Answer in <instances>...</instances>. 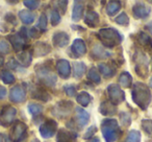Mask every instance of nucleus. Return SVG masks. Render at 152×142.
<instances>
[{
	"label": "nucleus",
	"instance_id": "3",
	"mask_svg": "<svg viewBox=\"0 0 152 142\" xmlns=\"http://www.w3.org/2000/svg\"><path fill=\"white\" fill-rule=\"evenodd\" d=\"M101 131L106 142H114L119 137V124L115 119H105L102 121Z\"/></svg>",
	"mask_w": 152,
	"mask_h": 142
},
{
	"label": "nucleus",
	"instance_id": "34",
	"mask_svg": "<svg viewBox=\"0 0 152 142\" xmlns=\"http://www.w3.org/2000/svg\"><path fill=\"white\" fill-rule=\"evenodd\" d=\"M141 141V134L137 131H130L127 136L126 142H140Z\"/></svg>",
	"mask_w": 152,
	"mask_h": 142
},
{
	"label": "nucleus",
	"instance_id": "18",
	"mask_svg": "<svg viewBox=\"0 0 152 142\" xmlns=\"http://www.w3.org/2000/svg\"><path fill=\"white\" fill-rule=\"evenodd\" d=\"M9 40L11 44L13 45L14 49L17 51H21L25 46V39L20 34H15L9 37Z\"/></svg>",
	"mask_w": 152,
	"mask_h": 142
},
{
	"label": "nucleus",
	"instance_id": "56",
	"mask_svg": "<svg viewBox=\"0 0 152 142\" xmlns=\"http://www.w3.org/2000/svg\"><path fill=\"white\" fill-rule=\"evenodd\" d=\"M32 142H40V141H38V140L36 139V140H34V141H32Z\"/></svg>",
	"mask_w": 152,
	"mask_h": 142
},
{
	"label": "nucleus",
	"instance_id": "20",
	"mask_svg": "<svg viewBox=\"0 0 152 142\" xmlns=\"http://www.w3.org/2000/svg\"><path fill=\"white\" fill-rule=\"evenodd\" d=\"M85 22L90 27H96L99 24V15L95 11H88L85 15Z\"/></svg>",
	"mask_w": 152,
	"mask_h": 142
},
{
	"label": "nucleus",
	"instance_id": "17",
	"mask_svg": "<svg viewBox=\"0 0 152 142\" xmlns=\"http://www.w3.org/2000/svg\"><path fill=\"white\" fill-rule=\"evenodd\" d=\"M52 42L56 47H65L69 43V36L64 32H55L52 37Z\"/></svg>",
	"mask_w": 152,
	"mask_h": 142
},
{
	"label": "nucleus",
	"instance_id": "10",
	"mask_svg": "<svg viewBox=\"0 0 152 142\" xmlns=\"http://www.w3.org/2000/svg\"><path fill=\"white\" fill-rule=\"evenodd\" d=\"M10 98L14 102H23L26 98V89L24 86L17 85L10 92Z\"/></svg>",
	"mask_w": 152,
	"mask_h": 142
},
{
	"label": "nucleus",
	"instance_id": "11",
	"mask_svg": "<svg viewBox=\"0 0 152 142\" xmlns=\"http://www.w3.org/2000/svg\"><path fill=\"white\" fill-rule=\"evenodd\" d=\"M72 108H73V102H67V100H61L54 107V113L56 116L64 117L66 115L70 114Z\"/></svg>",
	"mask_w": 152,
	"mask_h": 142
},
{
	"label": "nucleus",
	"instance_id": "44",
	"mask_svg": "<svg viewBox=\"0 0 152 142\" xmlns=\"http://www.w3.org/2000/svg\"><path fill=\"white\" fill-rule=\"evenodd\" d=\"M46 27H47V18H46V16H45V14H42L40 20H39L38 28H40L41 30H45Z\"/></svg>",
	"mask_w": 152,
	"mask_h": 142
},
{
	"label": "nucleus",
	"instance_id": "26",
	"mask_svg": "<svg viewBox=\"0 0 152 142\" xmlns=\"http://www.w3.org/2000/svg\"><path fill=\"white\" fill-rule=\"evenodd\" d=\"M19 18L24 24H31L34 21V14L29 10H23L19 13Z\"/></svg>",
	"mask_w": 152,
	"mask_h": 142
},
{
	"label": "nucleus",
	"instance_id": "43",
	"mask_svg": "<svg viewBox=\"0 0 152 142\" xmlns=\"http://www.w3.org/2000/svg\"><path fill=\"white\" fill-rule=\"evenodd\" d=\"M10 50H11V48H10L9 42L5 40H0V52L9 53Z\"/></svg>",
	"mask_w": 152,
	"mask_h": 142
},
{
	"label": "nucleus",
	"instance_id": "24",
	"mask_svg": "<svg viewBox=\"0 0 152 142\" xmlns=\"http://www.w3.org/2000/svg\"><path fill=\"white\" fill-rule=\"evenodd\" d=\"M99 71L104 77L108 79V77H113L116 73V69L114 67H112L110 65L105 63H102L99 65Z\"/></svg>",
	"mask_w": 152,
	"mask_h": 142
},
{
	"label": "nucleus",
	"instance_id": "39",
	"mask_svg": "<svg viewBox=\"0 0 152 142\" xmlns=\"http://www.w3.org/2000/svg\"><path fill=\"white\" fill-rule=\"evenodd\" d=\"M116 22L120 25H127L129 23V18L125 13H121L118 17L116 18Z\"/></svg>",
	"mask_w": 152,
	"mask_h": 142
},
{
	"label": "nucleus",
	"instance_id": "37",
	"mask_svg": "<svg viewBox=\"0 0 152 142\" xmlns=\"http://www.w3.org/2000/svg\"><path fill=\"white\" fill-rule=\"evenodd\" d=\"M1 77H2V81L5 84H13L15 82V77L10 71H3Z\"/></svg>",
	"mask_w": 152,
	"mask_h": 142
},
{
	"label": "nucleus",
	"instance_id": "38",
	"mask_svg": "<svg viewBox=\"0 0 152 142\" xmlns=\"http://www.w3.org/2000/svg\"><path fill=\"white\" fill-rule=\"evenodd\" d=\"M50 22L53 26H56L57 24L61 22V16H59V13L55 10H53L51 12V16H50Z\"/></svg>",
	"mask_w": 152,
	"mask_h": 142
},
{
	"label": "nucleus",
	"instance_id": "8",
	"mask_svg": "<svg viewBox=\"0 0 152 142\" xmlns=\"http://www.w3.org/2000/svg\"><path fill=\"white\" fill-rule=\"evenodd\" d=\"M107 93L108 97H110V102H113L114 104H121L125 99V94L123 90H121V88L118 85H115V84L108 86Z\"/></svg>",
	"mask_w": 152,
	"mask_h": 142
},
{
	"label": "nucleus",
	"instance_id": "50",
	"mask_svg": "<svg viewBox=\"0 0 152 142\" xmlns=\"http://www.w3.org/2000/svg\"><path fill=\"white\" fill-rule=\"evenodd\" d=\"M87 142H100L99 141V139H98V138H90V140H88Z\"/></svg>",
	"mask_w": 152,
	"mask_h": 142
},
{
	"label": "nucleus",
	"instance_id": "25",
	"mask_svg": "<svg viewBox=\"0 0 152 142\" xmlns=\"http://www.w3.org/2000/svg\"><path fill=\"white\" fill-rule=\"evenodd\" d=\"M18 62H19L20 64H21L22 66H25V67H27V66L30 65V63H31V53L29 52V51L27 50H24V51H21V52L18 53Z\"/></svg>",
	"mask_w": 152,
	"mask_h": 142
},
{
	"label": "nucleus",
	"instance_id": "47",
	"mask_svg": "<svg viewBox=\"0 0 152 142\" xmlns=\"http://www.w3.org/2000/svg\"><path fill=\"white\" fill-rule=\"evenodd\" d=\"M29 35L32 38H39V37L41 36V32L38 30V27H36V28H31V29H30Z\"/></svg>",
	"mask_w": 152,
	"mask_h": 142
},
{
	"label": "nucleus",
	"instance_id": "57",
	"mask_svg": "<svg viewBox=\"0 0 152 142\" xmlns=\"http://www.w3.org/2000/svg\"><path fill=\"white\" fill-rule=\"evenodd\" d=\"M150 2H151V3H152V0H150Z\"/></svg>",
	"mask_w": 152,
	"mask_h": 142
},
{
	"label": "nucleus",
	"instance_id": "16",
	"mask_svg": "<svg viewBox=\"0 0 152 142\" xmlns=\"http://www.w3.org/2000/svg\"><path fill=\"white\" fill-rule=\"evenodd\" d=\"M77 134L61 129L57 133V142H76Z\"/></svg>",
	"mask_w": 152,
	"mask_h": 142
},
{
	"label": "nucleus",
	"instance_id": "36",
	"mask_svg": "<svg viewBox=\"0 0 152 142\" xmlns=\"http://www.w3.org/2000/svg\"><path fill=\"white\" fill-rule=\"evenodd\" d=\"M43 110V107L41 104H28V111H29L30 114L32 115H38L42 112Z\"/></svg>",
	"mask_w": 152,
	"mask_h": 142
},
{
	"label": "nucleus",
	"instance_id": "55",
	"mask_svg": "<svg viewBox=\"0 0 152 142\" xmlns=\"http://www.w3.org/2000/svg\"><path fill=\"white\" fill-rule=\"evenodd\" d=\"M1 138H2V134H0V142H1Z\"/></svg>",
	"mask_w": 152,
	"mask_h": 142
},
{
	"label": "nucleus",
	"instance_id": "28",
	"mask_svg": "<svg viewBox=\"0 0 152 142\" xmlns=\"http://www.w3.org/2000/svg\"><path fill=\"white\" fill-rule=\"evenodd\" d=\"M76 100H77V102H78L80 106L87 107L88 104L91 102L92 97L88 92L83 91V92H80V93L77 94V96H76Z\"/></svg>",
	"mask_w": 152,
	"mask_h": 142
},
{
	"label": "nucleus",
	"instance_id": "54",
	"mask_svg": "<svg viewBox=\"0 0 152 142\" xmlns=\"http://www.w3.org/2000/svg\"><path fill=\"white\" fill-rule=\"evenodd\" d=\"M150 87L152 88V77H151V79H150Z\"/></svg>",
	"mask_w": 152,
	"mask_h": 142
},
{
	"label": "nucleus",
	"instance_id": "13",
	"mask_svg": "<svg viewBox=\"0 0 152 142\" xmlns=\"http://www.w3.org/2000/svg\"><path fill=\"white\" fill-rule=\"evenodd\" d=\"M150 12H151L150 7L142 2H137L132 9L133 16H134L137 19H144V18L148 17Z\"/></svg>",
	"mask_w": 152,
	"mask_h": 142
},
{
	"label": "nucleus",
	"instance_id": "46",
	"mask_svg": "<svg viewBox=\"0 0 152 142\" xmlns=\"http://www.w3.org/2000/svg\"><path fill=\"white\" fill-rule=\"evenodd\" d=\"M96 131H97V127H96V125H93V127H91L87 131V133L85 134V138H86V139H90V138H92L94 134L96 133Z\"/></svg>",
	"mask_w": 152,
	"mask_h": 142
},
{
	"label": "nucleus",
	"instance_id": "15",
	"mask_svg": "<svg viewBox=\"0 0 152 142\" xmlns=\"http://www.w3.org/2000/svg\"><path fill=\"white\" fill-rule=\"evenodd\" d=\"M71 50L73 51L74 55L76 57H79L85 55V53L87 52V47H86L85 42L81 39H76L72 44Z\"/></svg>",
	"mask_w": 152,
	"mask_h": 142
},
{
	"label": "nucleus",
	"instance_id": "52",
	"mask_svg": "<svg viewBox=\"0 0 152 142\" xmlns=\"http://www.w3.org/2000/svg\"><path fill=\"white\" fill-rule=\"evenodd\" d=\"M7 2H10V3H17L18 0H7Z\"/></svg>",
	"mask_w": 152,
	"mask_h": 142
},
{
	"label": "nucleus",
	"instance_id": "19",
	"mask_svg": "<svg viewBox=\"0 0 152 142\" xmlns=\"http://www.w3.org/2000/svg\"><path fill=\"white\" fill-rule=\"evenodd\" d=\"M85 0H75L74 3L73 12H72V19L74 21H79L83 18V5H85Z\"/></svg>",
	"mask_w": 152,
	"mask_h": 142
},
{
	"label": "nucleus",
	"instance_id": "29",
	"mask_svg": "<svg viewBox=\"0 0 152 142\" xmlns=\"http://www.w3.org/2000/svg\"><path fill=\"white\" fill-rule=\"evenodd\" d=\"M119 84L124 88H129L132 84V77L128 72L121 73L120 77H119Z\"/></svg>",
	"mask_w": 152,
	"mask_h": 142
},
{
	"label": "nucleus",
	"instance_id": "9",
	"mask_svg": "<svg viewBox=\"0 0 152 142\" xmlns=\"http://www.w3.org/2000/svg\"><path fill=\"white\" fill-rule=\"evenodd\" d=\"M56 129H57L56 121L53 120V119H48V120H46L40 127V133L43 138L48 139V138H51L54 135Z\"/></svg>",
	"mask_w": 152,
	"mask_h": 142
},
{
	"label": "nucleus",
	"instance_id": "5",
	"mask_svg": "<svg viewBox=\"0 0 152 142\" xmlns=\"http://www.w3.org/2000/svg\"><path fill=\"white\" fill-rule=\"evenodd\" d=\"M37 75L42 81L43 84L47 86H54L56 83V77L50 70L49 67L42 66L40 68H37Z\"/></svg>",
	"mask_w": 152,
	"mask_h": 142
},
{
	"label": "nucleus",
	"instance_id": "32",
	"mask_svg": "<svg viewBox=\"0 0 152 142\" xmlns=\"http://www.w3.org/2000/svg\"><path fill=\"white\" fill-rule=\"evenodd\" d=\"M51 4L59 11L61 14L66 13V10H67V5H68V0H52L51 1ZM55 10V11H56Z\"/></svg>",
	"mask_w": 152,
	"mask_h": 142
},
{
	"label": "nucleus",
	"instance_id": "41",
	"mask_svg": "<svg viewBox=\"0 0 152 142\" xmlns=\"http://www.w3.org/2000/svg\"><path fill=\"white\" fill-rule=\"evenodd\" d=\"M119 117H120V121H121V123H123V124L125 125V127H128L129 124H130V122H131V118H130V116H129L127 113H124V112H122V113H120V115H119Z\"/></svg>",
	"mask_w": 152,
	"mask_h": 142
},
{
	"label": "nucleus",
	"instance_id": "33",
	"mask_svg": "<svg viewBox=\"0 0 152 142\" xmlns=\"http://www.w3.org/2000/svg\"><path fill=\"white\" fill-rule=\"evenodd\" d=\"M89 79H91L93 83L95 84H99L100 83V73L98 72V70L96 68H92L91 70L89 71Z\"/></svg>",
	"mask_w": 152,
	"mask_h": 142
},
{
	"label": "nucleus",
	"instance_id": "23",
	"mask_svg": "<svg viewBox=\"0 0 152 142\" xmlns=\"http://www.w3.org/2000/svg\"><path fill=\"white\" fill-rule=\"evenodd\" d=\"M31 96L34 98H36V99L42 100V102H48L49 98H50L49 94L40 87H36L34 89H32Z\"/></svg>",
	"mask_w": 152,
	"mask_h": 142
},
{
	"label": "nucleus",
	"instance_id": "21",
	"mask_svg": "<svg viewBox=\"0 0 152 142\" xmlns=\"http://www.w3.org/2000/svg\"><path fill=\"white\" fill-rule=\"evenodd\" d=\"M51 51V46L47 43L38 42L34 47V57H43L48 54Z\"/></svg>",
	"mask_w": 152,
	"mask_h": 142
},
{
	"label": "nucleus",
	"instance_id": "51",
	"mask_svg": "<svg viewBox=\"0 0 152 142\" xmlns=\"http://www.w3.org/2000/svg\"><path fill=\"white\" fill-rule=\"evenodd\" d=\"M146 27H147V29L150 32V34L152 35V22H151V23H149V24H147V26H146Z\"/></svg>",
	"mask_w": 152,
	"mask_h": 142
},
{
	"label": "nucleus",
	"instance_id": "2",
	"mask_svg": "<svg viewBox=\"0 0 152 142\" xmlns=\"http://www.w3.org/2000/svg\"><path fill=\"white\" fill-rule=\"evenodd\" d=\"M98 37L106 47H114L122 42V36L115 28H102L98 32Z\"/></svg>",
	"mask_w": 152,
	"mask_h": 142
},
{
	"label": "nucleus",
	"instance_id": "1",
	"mask_svg": "<svg viewBox=\"0 0 152 142\" xmlns=\"http://www.w3.org/2000/svg\"><path fill=\"white\" fill-rule=\"evenodd\" d=\"M151 92L149 88L142 83H135L132 90V99L142 110H146L151 102Z\"/></svg>",
	"mask_w": 152,
	"mask_h": 142
},
{
	"label": "nucleus",
	"instance_id": "6",
	"mask_svg": "<svg viewBox=\"0 0 152 142\" xmlns=\"http://www.w3.org/2000/svg\"><path fill=\"white\" fill-rule=\"evenodd\" d=\"M16 114H17V111L15 108L11 106H5L0 113V125H2V127L11 125L15 120Z\"/></svg>",
	"mask_w": 152,
	"mask_h": 142
},
{
	"label": "nucleus",
	"instance_id": "12",
	"mask_svg": "<svg viewBox=\"0 0 152 142\" xmlns=\"http://www.w3.org/2000/svg\"><path fill=\"white\" fill-rule=\"evenodd\" d=\"M76 116H75V124L78 125L79 129L85 127L90 121V115L87 111L83 108H76Z\"/></svg>",
	"mask_w": 152,
	"mask_h": 142
},
{
	"label": "nucleus",
	"instance_id": "49",
	"mask_svg": "<svg viewBox=\"0 0 152 142\" xmlns=\"http://www.w3.org/2000/svg\"><path fill=\"white\" fill-rule=\"evenodd\" d=\"M1 142H11V139H10V137H7V136L2 135V138H1Z\"/></svg>",
	"mask_w": 152,
	"mask_h": 142
},
{
	"label": "nucleus",
	"instance_id": "40",
	"mask_svg": "<svg viewBox=\"0 0 152 142\" xmlns=\"http://www.w3.org/2000/svg\"><path fill=\"white\" fill-rule=\"evenodd\" d=\"M24 5L29 10H36L40 5V0H23Z\"/></svg>",
	"mask_w": 152,
	"mask_h": 142
},
{
	"label": "nucleus",
	"instance_id": "35",
	"mask_svg": "<svg viewBox=\"0 0 152 142\" xmlns=\"http://www.w3.org/2000/svg\"><path fill=\"white\" fill-rule=\"evenodd\" d=\"M142 129L148 135H151L152 134V120L149 119H144L142 120Z\"/></svg>",
	"mask_w": 152,
	"mask_h": 142
},
{
	"label": "nucleus",
	"instance_id": "42",
	"mask_svg": "<svg viewBox=\"0 0 152 142\" xmlns=\"http://www.w3.org/2000/svg\"><path fill=\"white\" fill-rule=\"evenodd\" d=\"M137 40H139V42L143 45H148L151 43V40H150L149 36H147V35L144 34V32H140L139 37H137Z\"/></svg>",
	"mask_w": 152,
	"mask_h": 142
},
{
	"label": "nucleus",
	"instance_id": "4",
	"mask_svg": "<svg viewBox=\"0 0 152 142\" xmlns=\"http://www.w3.org/2000/svg\"><path fill=\"white\" fill-rule=\"evenodd\" d=\"M27 127L25 123L21 121H16L12 127L11 134H10V139L13 142H21L25 138Z\"/></svg>",
	"mask_w": 152,
	"mask_h": 142
},
{
	"label": "nucleus",
	"instance_id": "30",
	"mask_svg": "<svg viewBox=\"0 0 152 142\" xmlns=\"http://www.w3.org/2000/svg\"><path fill=\"white\" fill-rule=\"evenodd\" d=\"M86 71V65L83 62H75L74 63V75L77 79H80Z\"/></svg>",
	"mask_w": 152,
	"mask_h": 142
},
{
	"label": "nucleus",
	"instance_id": "14",
	"mask_svg": "<svg viewBox=\"0 0 152 142\" xmlns=\"http://www.w3.org/2000/svg\"><path fill=\"white\" fill-rule=\"evenodd\" d=\"M57 72H58L59 77L61 79H68L71 73V68H70V64L66 60H59L56 64Z\"/></svg>",
	"mask_w": 152,
	"mask_h": 142
},
{
	"label": "nucleus",
	"instance_id": "7",
	"mask_svg": "<svg viewBox=\"0 0 152 142\" xmlns=\"http://www.w3.org/2000/svg\"><path fill=\"white\" fill-rule=\"evenodd\" d=\"M135 62V71L141 77H146L148 73V59L146 57V55L143 52L137 51L134 55Z\"/></svg>",
	"mask_w": 152,
	"mask_h": 142
},
{
	"label": "nucleus",
	"instance_id": "31",
	"mask_svg": "<svg viewBox=\"0 0 152 142\" xmlns=\"http://www.w3.org/2000/svg\"><path fill=\"white\" fill-rule=\"evenodd\" d=\"M92 55H94L96 59H103V57H108L110 53H108L106 50H104L101 46H99V45H95L94 48H93V50H92Z\"/></svg>",
	"mask_w": 152,
	"mask_h": 142
},
{
	"label": "nucleus",
	"instance_id": "45",
	"mask_svg": "<svg viewBox=\"0 0 152 142\" xmlns=\"http://www.w3.org/2000/svg\"><path fill=\"white\" fill-rule=\"evenodd\" d=\"M65 92L68 96H74L76 94V88L73 85H67L64 87Z\"/></svg>",
	"mask_w": 152,
	"mask_h": 142
},
{
	"label": "nucleus",
	"instance_id": "22",
	"mask_svg": "<svg viewBox=\"0 0 152 142\" xmlns=\"http://www.w3.org/2000/svg\"><path fill=\"white\" fill-rule=\"evenodd\" d=\"M116 104H114L110 102H103L101 104H100L99 108V112L101 113L102 115H105V116H108V115H115L117 113V109H116Z\"/></svg>",
	"mask_w": 152,
	"mask_h": 142
},
{
	"label": "nucleus",
	"instance_id": "48",
	"mask_svg": "<svg viewBox=\"0 0 152 142\" xmlns=\"http://www.w3.org/2000/svg\"><path fill=\"white\" fill-rule=\"evenodd\" d=\"M5 96H7V89L3 86H0V99H3Z\"/></svg>",
	"mask_w": 152,
	"mask_h": 142
},
{
	"label": "nucleus",
	"instance_id": "27",
	"mask_svg": "<svg viewBox=\"0 0 152 142\" xmlns=\"http://www.w3.org/2000/svg\"><path fill=\"white\" fill-rule=\"evenodd\" d=\"M121 9V3L117 0H112L106 5V14L108 16H114Z\"/></svg>",
	"mask_w": 152,
	"mask_h": 142
},
{
	"label": "nucleus",
	"instance_id": "53",
	"mask_svg": "<svg viewBox=\"0 0 152 142\" xmlns=\"http://www.w3.org/2000/svg\"><path fill=\"white\" fill-rule=\"evenodd\" d=\"M2 64H3V59L1 57H0V66L2 65Z\"/></svg>",
	"mask_w": 152,
	"mask_h": 142
}]
</instances>
